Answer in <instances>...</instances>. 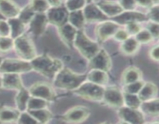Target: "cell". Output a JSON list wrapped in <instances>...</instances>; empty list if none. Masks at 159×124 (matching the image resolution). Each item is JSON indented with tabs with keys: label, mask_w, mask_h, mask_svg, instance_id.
Here are the masks:
<instances>
[{
	"label": "cell",
	"mask_w": 159,
	"mask_h": 124,
	"mask_svg": "<svg viewBox=\"0 0 159 124\" xmlns=\"http://www.w3.org/2000/svg\"><path fill=\"white\" fill-rule=\"evenodd\" d=\"M31 96L40 98L48 102L54 100L55 92L52 87L45 82H37L34 84L29 89Z\"/></svg>",
	"instance_id": "10"
},
{
	"label": "cell",
	"mask_w": 159,
	"mask_h": 124,
	"mask_svg": "<svg viewBox=\"0 0 159 124\" xmlns=\"http://www.w3.org/2000/svg\"><path fill=\"white\" fill-rule=\"evenodd\" d=\"M73 46L89 60H91L100 50L99 43L91 40L82 30L78 31Z\"/></svg>",
	"instance_id": "3"
},
{
	"label": "cell",
	"mask_w": 159,
	"mask_h": 124,
	"mask_svg": "<svg viewBox=\"0 0 159 124\" xmlns=\"http://www.w3.org/2000/svg\"><path fill=\"white\" fill-rule=\"evenodd\" d=\"M85 22H86V20H85L83 11L78 10L69 12L68 23H71L76 29H81V28L83 27Z\"/></svg>",
	"instance_id": "29"
},
{
	"label": "cell",
	"mask_w": 159,
	"mask_h": 124,
	"mask_svg": "<svg viewBox=\"0 0 159 124\" xmlns=\"http://www.w3.org/2000/svg\"><path fill=\"white\" fill-rule=\"evenodd\" d=\"M48 22V16L44 13H36L29 24L30 30L34 35H41L44 32Z\"/></svg>",
	"instance_id": "18"
},
{
	"label": "cell",
	"mask_w": 159,
	"mask_h": 124,
	"mask_svg": "<svg viewBox=\"0 0 159 124\" xmlns=\"http://www.w3.org/2000/svg\"><path fill=\"white\" fill-rule=\"evenodd\" d=\"M27 111H29L33 115L38 123H48L52 119V113H51V111L47 109V108L36 110H27Z\"/></svg>",
	"instance_id": "30"
},
{
	"label": "cell",
	"mask_w": 159,
	"mask_h": 124,
	"mask_svg": "<svg viewBox=\"0 0 159 124\" xmlns=\"http://www.w3.org/2000/svg\"><path fill=\"white\" fill-rule=\"evenodd\" d=\"M84 16L86 22H95V21H105L107 18V16L102 12L97 5L89 4L86 5L83 10Z\"/></svg>",
	"instance_id": "15"
},
{
	"label": "cell",
	"mask_w": 159,
	"mask_h": 124,
	"mask_svg": "<svg viewBox=\"0 0 159 124\" xmlns=\"http://www.w3.org/2000/svg\"><path fill=\"white\" fill-rule=\"evenodd\" d=\"M74 91L80 97L89 100L102 101L105 86H102L86 80Z\"/></svg>",
	"instance_id": "5"
},
{
	"label": "cell",
	"mask_w": 159,
	"mask_h": 124,
	"mask_svg": "<svg viewBox=\"0 0 159 124\" xmlns=\"http://www.w3.org/2000/svg\"><path fill=\"white\" fill-rule=\"evenodd\" d=\"M136 40L139 42L140 43H148L151 42L153 39L152 33L148 29H142L138 34H136Z\"/></svg>",
	"instance_id": "39"
},
{
	"label": "cell",
	"mask_w": 159,
	"mask_h": 124,
	"mask_svg": "<svg viewBox=\"0 0 159 124\" xmlns=\"http://www.w3.org/2000/svg\"><path fill=\"white\" fill-rule=\"evenodd\" d=\"M14 49L20 59L27 61H30L37 56L32 40L23 34L14 39Z\"/></svg>",
	"instance_id": "4"
},
{
	"label": "cell",
	"mask_w": 159,
	"mask_h": 124,
	"mask_svg": "<svg viewBox=\"0 0 159 124\" xmlns=\"http://www.w3.org/2000/svg\"><path fill=\"white\" fill-rule=\"evenodd\" d=\"M3 60H4V59H3L2 57H0V66H1L2 63V61H3Z\"/></svg>",
	"instance_id": "50"
},
{
	"label": "cell",
	"mask_w": 159,
	"mask_h": 124,
	"mask_svg": "<svg viewBox=\"0 0 159 124\" xmlns=\"http://www.w3.org/2000/svg\"><path fill=\"white\" fill-rule=\"evenodd\" d=\"M77 33L78 29H76L69 23H66L59 27V33L63 41L70 46L74 45V41Z\"/></svg>",
	"instance_id": "19"
},
{
	"label": "cell",
	"mask_w": 159,
	"mask_h": 124,
	"mask_svg": "<svg viewBox=\"0 0 159 124\" xmlns=\"http://www.w3.org/2000/svg\"><path fill=\"white\" fill-rule=\"evenodd\" d=\"M14 48V39L11 37H0V52L6 53Z\"/></svg>",
	"instance_id": "36"
},
{
	"label": "cell",
	"mask_w": 159,
	"mask_h": 124,
	"mask_svg": "<svg viewBox=\"0 0 159 124\" xmlns=\"http://www.w3.org/2000/svg\"><path fill=\"white\" fill-rule=\"evenodd\" d=\"M148 16L144 14L141 13L139 12H134L133 10L126 11L123 12L116 16V21L121 24H127L130 22H140L147 20Z\"/></svg>",
	"instance_id": "20"
},
{
	"label": "cell",
	"mask_w": 159,
	"mask_h": 124,
	"mask_svg": "<svg viewBox=\"0 0 159 124\" xmlns=\"http://www.w3.org/2000/svg\"><path fill=\"white\" fill-rule=\"evenodd\" d=\"M148 29L150 31L153 38L159 39V23L151 22L148 26Z\"/></svg>",
	"instance_id": "45"
},
{
	"label": "cell",
	"mask_w": 159,
	"mask_h": 124,
	"mask_svg": "<svg viewBox=\"0 0 159 124\" xmlns=\"http://www.w3.org/2000/svg\"><path fill=\"white\" fill-rule=\"evenodd\" d=\"M150 56L153 60L159 61V46H155L151 50Z\"/></svg>",
	"instance_id": "46"
},
{
	"label": "cell",
	"mask_w": 159,
	"mask_h": 124,
	"mask_svg": "<svg viewBox=\"0 0 159 124\" xmlns=\"http://www.w3.org/2000/svg\"><path fill=\"white\" fill-rule=\"evenodd\" d=\"M33 71L30 61L23 59H4L0 66V74L4 73H23L30 72Z\"/></svg>",
	"instance_id": "6"
},
{
	"label": "cell",
	"mask_w": 159,
	"mask_h": 124,
	"mask_svg": "<svg viewBox=\"0 0 159 124\" xmlns=\"http://www.w3.org/2000/svg\"><path fill=\"white\" fill-rule=\"evenodd\" d=\"M144 84V82L142 80L127 84V85H124V91L127 93H132V94H139Z\"/></svg>",
	"instance_id": "37"
},
{
	"label": "cell",
	"mask_w": 159,
	"mask_h": 124,
	"mask_svg": "<svg viewBox=\"0 0 159 124\" xmlns=\"http://www.w3.org/2000/svg\"><path fill=\"white\" fill-rule=\"evenodd\" d=\"M118 116L122 122L126 123L141 124L144 122L143 112L139 108H134L124 105L119 108Z\"/></svg>",
	"instance_id": "7"
},
{
	"label": "cell",
	"mask_w": 159,
	"mask_h": 124,
	"mask_svg": "<svg viewBox=\"0 0 159 124\" xmlns=\"http://www.w3.org/2000/svg\"><path fill=\"white\" fill-rule=\"evenodd\" d=\"M154 2H159V0H153Z\"/></svg>",
	"instance_id": "51"
},
{
	"label": "cell",
	"mask_w": 159,
	"mask_h": 124,
	"mask_svg": "<svg viewBox=\"0 0 159 124\" xmlns=\"http://www.w3.org/2000/svg\"><path fill=\"white\" fill-rule=\"evenodd\" d=\"M102 101L110 106L119 108L124 105V92L117 87H107L105 88Z\"/></svg>",
	"instance_id": "8"
},
{
	"label": "cell",
	"mask_w": 159,
	"mask_h": 124,
	"mask_svg": "<svg viewBox=\"0 0 159 124\" xmlns=\"http://www.w3.org/2000/svg\"><path fill=\"white\" fill-rule=\"evenodd\" d=\"M158 87L153 82H146V83L144 82L138 95L142 102H146V101L155 99L158 94Z\"/></svg>",
	"instance_id": "24"
},
{
	"label": "cell",
	"mask_w": 159,
	"mask_h": 124,
	"mask_svg": "<svg viewBox=\"0 0 159 124\" xmlns=\"http://www.w3.org/2000/svg\"><path fill=\"white\" fill-rule=\"evenodd\" d=\"M33 70L48 78L54 79L57 73L63 69V63L58 59L48 55H40L30 60Z\"/></svg>",
	"instance_id": "1"
},
{
	"label": "cell",
	"mask_w": 159,
	"mask_h": 124,
	"mask_svg": "<svg viewBox=\"0 0 159 124\" xmlns=\"http://www.w3.org/2000/svg\"><path fill=\"white\" fill-rule=\"evenodd\" d=\"M139 46L140 43L136 40V38L129 37L125 41L122 42L121 51L126 55H133L138 51Z\"/></svg>",
	"instance_id": "28"
},
{
	"label": "cell",
	"mask_w": 159,
	"mask_h": 124,
	"mask_svg": "<svg viewBox=\"0 0 159 124\" xmlns=\"http://www.w3.org/2000/svg\"><path fill=\"white\" fill-rule=\"evenodd\" d=\"M130 37V34L127 32V29H119L116 33H115L114 36H113V38L115 39L117 41L124 42L126 40Z\"/></svg>",
	"instance_id": "43"
},
{
	"label": "cell",
	"mask_w": 159,
	"mask_h": 124,
	"mask_svg": "<svg viewBox=\"0 0 159 124\" xmlns=\"http://www.w3.org/2000/svg\"><path fill=\"white\" fill-rule=\"evenodd\" d=\"M124 105L134 108H140L142 101L140 99L138 94H132V93L124 92Z\"/></svg>",
	"instance_id": "31"
},
{
	"label": "cell",
	"mask_w": 159,
	"mask_h": 124,
	"mask_svg": "<svg viewBox=\"0 0 159 124\" xmlns=\"http://www.w3.org/2000/svg\"><path fill=\"white\" fill-rule=\"evenodd\" d=\"M11 29L8 21L0 20V37H10Z\"/></svg>",
	"instance_id": "42"
},
{
	"label": "cell",
	"mask_w": 159,
	"mask_h": 124,
	"mask_svg": "<svg viewBox=\"0 0 159 124\" xmlns=\"http://www.w3.org/2000/svg\"><path fill=\"white\" fill-rule=\"evenodd\" d=\"M30 5L36 13H43L50 9L47 0H32Z\"/></svg>",
	"instance_id": "34"
},
{
	"label": "cell",
	"mask_w": 159,
	"mask_h": 124,
	"mask_svg": "<svg viewBox=\"0 0 159 124\" xmlns=\"http://www.w3.org/2000/svg\"><path fill=\"white\" fill-rule=\"evenodd\" d=\"M86 80L87 74H79L69 68H63L54 78V85L60 89L75 91Z\"/></svg>",
	"instance_id": "2"
},
{
	"label": "cell",
	"mask_w": 159,
	"mask_h": 124,
	"mask_svg": "<svg viewBox=\"0 0 159 124\" xmlns=\"http://www.w3.org/2000/svg\"><path fill=\"white\" fill-rule=\"evenodd\" d=\"M68 15H69V12L68 9L61 6L57 8H51L48 9V13H47L48 22L59 27L67 23L68 20Z\"/></svg>",
	"instance_id": "13"
},
{
	"label": "cell",
	"mask_w": 159,
	"mask_h": 124,
	"mask_svg": "<svg viewBox=\"0 0 159 124\" xmlns=\"http://www.w3.org/2000/svg\"><path fill=\"white\" fill-rule=\"evenodd\" d=\"M126 29L130 35H136L142 29L138 22H130L126 24Z\"/></svg>",
	"instance_id": "41"
},
{
	"label": "cell",
	"mask_w": 159,
	"mask_h": 124,
	"mask_svg": "<svg viewBox=\"0 0 159 124\" xmlns=\"http://www.w3.org/2000/svg\"><path fill=\"white\" fill-rule=\"evenodd\" d=\"M111 66V58L108 53L103 49L99 50V52L89 60V67L91 69H99L108 72Z\"/></svg>",
	"instance_id": "11"
},
{
	"label": "cell",
	"mask_w": 159,
	"mask_h": 124,
	"mask_svg": "<svg viewBox=\"0 0 159 124\" xmlns=\"http://www.w3.org/2000/svg\"><path fill=\"white\" fill-rule=\"evenodd\" d=\"M2 88L9 90L22 89L23 87L20 74L16 73H4L2 74Z\"/></svg>",
	"instance_id": "14"
},
{
	"label": "cell",
	"mask_w": 159,
	"mask_h": 124,
	"mask_svg": "<svg viewBox=\"0 0 159 124\" xmlns=\"http://www.w3.org/2000/svg\"><path fill=\"white\" fill-rule=\"evenodd\" d=\"M36 12H34V9H32L30 5L29 6H26V7L24 8L23 9H22L20 11V14L18 16V18L23 22L24 24L28 25L30 23V22L32 21L33 18L35 16Z\"/></svg>",
	"instance_id": "32"
},
{
	"label": "cell",
	"mask_w": 159,
	"mask_h": 124,
	"mask_svg": "<svg viewBox=\"0 0 159 124\" xmlns=\"http://www.w3.org/2000/svg\"><path fill=\"white\" fill-rule=\"evenodd\" d=\"M21 112L8 106L0 107V122H17Z\"/></svg>",
	"instance_id": "22"
},
{
	"label": "cell",
	"mask_w": 159,
	"mask_h": 124,
	"mask_svg": "<svg viewBox=\"0 0 159 124\" xmlns=\"http://www.w3.org/2000/svg\"><path fill=\"white\" fill-rule=\"evenodd\" d=\"M97 6L107 17L117 16L124 11V8L119 2L110 1V0L100 2L98 3Z\"/></svg>",
	"instance_id": "16"
},
{
	"label": "cell",
	"mask_w": 159,
	"mask_h": 124,
	"mask_svg": "<svg viewBox=\"0 0 159 124\" xmlns=\"http://www.w3.org/2000/svg\"><path fill=\"white\" fill-rule=\"evenodd\" d=\"M21 9L12 0H0V14L4 18L18 17Z\"/></svg>",
	"instance_id": "17"
},
{
	"label": "cell",
	"mask_w": 159,
	"mask_h": 124,
	"mask_svg": "<svg viewBox=\"0 0 159 124\" xmlns=\"http://www.w3.org/2000/svg\"><path fill=\"white\" fill-rule=\"evenodd\" d=\"M148 18L152 22L159 23V5H154L150 8Z\"/></svg>",
	"instance_id": "40"
},
{
	"label": "cell",
	"mask_w": 159,
	"mask_h": 124,
	"mask_svg": "<svg viewBox=\"0 0 159 124\" xmlns=\"http://www.w3.org/2000/svg\"><path fill=\"white\" fill-rule=\"evenodd\" d=\"M18 123H22V124H35L38 123V122L37 121V119L33 116V115L30 113L29 111H25V112H21L20 115V117H19L18 121H17Z\"/></svg>",
	"instance_id": "38"
},
{
	"label": "cell",
	"mask_w": 159,
	"mask_h": 124,
	"mask_svg": "<svg viewBox=\"0 0 159 124\" xmlns=\"http://www.w3.org/2000/svg\"><path fill=\"white\" fill-rule=\"evenodd\" d=\"M137 3L142 7L149 8V9L154 6L153 0H137Z\"/></svg>",
	"instance_id": "47"
},
{
	"label": "cell",
	"mask_w": 159,
	"mask_h": 124,
	"mask_svg": "<svg viewBox=\"0 0 159 124\" xmlns=\"http://www.w3.org/2000/svg\"><path fill=\"white\" fill-rule=\"evenodd\" d=\"M87 81L105 86L108 83L109 76L107 71L99 69H91V71L87 74Z\"/></svg>",
	"instance_id": "21"
},
{
	"label": "cell",
	"mask_w": 159,
	"mask_h": 124,
	"mask_svg": "<svg viewBox=\"0 0 159 124\" xmlns=\"http://www.w3.org/2000/svg\"><path fill=\"white\" fill-rule=\"evenodd\" d=\"M48 102H49L45 100V99L31 96L29 100V102H28L27 110H36L47 108Z\"/></svg>",
	"instance_id": "33"
},
{
	"label": "cell",
	"mask_w": 159,
	"mask_h": 124,
	"mask_svg": "<svg viewBox=\"0 0 159 124\" xmlns=\"http://www.w3.org/2000/svg\"><path fill=\"white\" fill-rule=\"evenodd\" d=\"M120 29V25L113 21H102L96 29V33L100 41H106L114 36L115 33Z\"/></svg>",
	"instance_id": "12"
},
{
	"label": "cell",
	"mask_w": 159,
	"mask_h": 124,
	"mask_svg": "<svg viewBox=\"0 0 159 124\" xmlns=\"http://www.w3.org/2000/svg\"><path fill=\"white\" fill-rule=\"evenodd\" d=\"M120 4L122 6L124 10H134V8L136 7L137 0H120Z\"/></svg>",
	"instance_id": "44"
},
{
	"label": "cell",
	"mask_w": 159,
	"mask_h": 124,
	"mask_svg": "<svg viewBox=\"0 0 159 124\" xmlns=\"http://www.w3.org/2000/svg\"><path fill=\"white\" fill-rule=\"evenodd\" d=\"M141 78H142V72L139 68L135 67H129L123 72L121 80L123 84L125 85L141 80Z\"/></svg>",
	"instance_id": "23"
},
{
	"label": "cell",
	"mask_w": 159,
	"mask_h": 124,
	"mask_svg": "<svg viewBox=\"0 0 159 124\" xmlns=\"http://www.w3.org/2000/svg\"><path fill=\"white\" fill-rule=\"evenodd\" d=\"M51 8L60 7L62 4V0H47Z\"/></svg>",
	"instance_id": "48"
},
{
	"label": "cell",
	"mask_w": 159,
	"mask_h": 124,
	"mask_svg": "<svg viewBox=\"0 0 159 124\" xmlns=\"http://www.w3.org/2000/svg\"><path fill=\"white\" fill-rule=\"evenodd\" d=\"M31 97L29 90L23 88L22 89L19 90L18 93L16 95L15 102L16 105V108L20 112L27 111L28 102Z\"/></svg>",
	"instance_id": "25"
},
{
	"label": "cell",
	"mask_w": 159,
	"mask_h": 124,
	"mask_svg": "<svg viewBox=\"0 0 159 124\" xmlns=\"http://www.w3.org/2000/svg\"><path fill=\"white\" fill-rule=\"evenodd\" d=\"M92 1H93V0H86L87 2H92Z\"/></svg>",
	"instance_id": "52"
},
{
	"label": "cell",
	"mask_w": 159,
	"mask_h": 124,
	"mask_svg": "<svg viewBox=\"0 0 159 124\" xmlns=\"http://www.w3.org/2000/svg\"><path fill=\"white\" fill-rule=\"evenodd\" d=\"M86 0H67L66 9L68 12L82 10L86 6Z\"/></svg>",
	"instance_id": "35"
},
{
	"label": "cell",
	"mask_w": 159,
	"mask_h": 124,
	"mask_svg": "<svg viewBox=\"0 0 159 124\" xmlns=\"http://www.w3.org/2000/svg\"><path fill=\"white\" fill-rule=\"evenodd\" d=\"M89 116V108L82 105H77L68 110L62 116V119L67 122L79 123L86 120Z\"/></svg>",
	"instance_id": "9"
},
{
	"label": "cell",
	"mask_w": 159,
	"mask_h": 124,
	"mask_svg": "<svg viewBox=\"0 0 159 124\" xmlns=\"http://www.w3.org/2000/svg\"><path fill=\"white\" fill-rule=\"evenodd\" d=\"M8 23L10 26V37L12 38L16 39L23 35L26 28V24H24L18 17L8 19Z\"/></svg>",
	"instance_id": "26"
},
{
	"label": "cell",
	"mask_w": 159,
	"mask_h": 124,
	"mask_svg": "<svg viewBox=\"0 0 159 124\" xmlns=\"http://www.w3.org/2000/svg\"><path fill=\"white\" fill-rule=\"evenodd\" d=\"M2 88V78L0 77V88Z\"/></svg>",
	"instance_id": "49"
},
{
	"label": "cell",
	"mask_w": 159,
	"mask_h": 124,
	"mask_svg": "<svg viewBox=\"0 0 159 124\" xmlns=\"http://www.w3.org/2000/svg\"><path fill=\"white\" fill-rule=\"evenodd\" d=\"M140 109L143 113L152 116L159 115V99H153L149 101L143 102Z\"/></svg>",
	"instance_id": "27"
}]
</instances>
